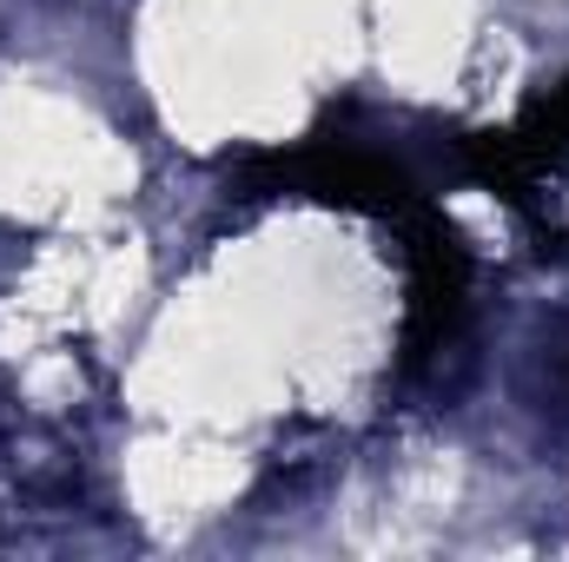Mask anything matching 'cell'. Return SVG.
Instances as JSON below:
<instances>
[{
  "label": "cell",
  "instance_id": "1",
  "mask_svg": "<svg viewBox=\"0 0 569 562\" xmlns=\"http://www.w3.org/2000/svg\"><path fill=\"white\" fill-rule=\"evenodd\" d=\"M239 199H311V205H338V212H365V219H405L418 205V185L405 179V165H391L365 145L311 140L291 152L246 159Z\"/></svg>",
  "mask_w": 569,
  "mask_h": 562
},
{
  "label": "cell",
  "instance_id": "2",
  "mask_svg": "<svg viewBox=\"0 0 569 562\" xmlns=\"http://www.w3.org/2000/svg\"><path fill=\"white\" fill-rule=\"evenodd\" d=\"M457 159H463V172L483 192H497L517 212H537L550 199V185L569 179V80L550 87V93H537L510 127L463 133Z\"/></svg>",
  "mask_w": 569,
  "mask_h": 562
},
{
  "label": "cell",
  "instance_id": "3",
  "mask_svg": "<svg viewBox=\"0 0 569 562\" xmlns=\"http://www.w3.org/2000/svg\"><path fill=\"white\" fill-rule=\"evenodd\" d=\"M405 232V272H411V298H405V364H425L430 351L457 331L463 298H470V245L463 232L437 212V205H411L398 219Z\"/></svg>",
  "mask_w": 569,
  "mask_h": 562
}]
</instances>
